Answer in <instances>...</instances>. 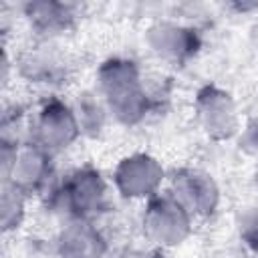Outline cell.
<instances>
[{
    "label": "cell",
    "instance_id": "cell-1",
    "mask_svg": "<svg viewBox=\"0 0 258 258\" xmlns=\"http://www.w3.org/2000/svg\"><path fill=\"white\" fill-rule=\"evenodd\" d=\"M97 87L107 111L121 125L141 123L151 109V97L143 87L141 73L129 58H107L97 71Z\"/></svg>",
    "mask_w": 258,
    "mask_h": 258
},
{
    "label": "cell",
    "instance_id": "cell-2",
    "mask_svg": "<svg viewBox=\"0 0 258 258\" xmlns=\"http://www.w3.org/2000/svg\"><path fill=\"white\" fill-rule=\"evenodd\" d=\"M107 181L93 165L73 169L50 191V206L71 220H91L105 210Z\"/></svg>",
    "mask_w": 258,
    "mask_h": 258
},
{
    "label": "cell",
    "instance_id": "cell-3",
    "mask_svg": "<svg viewBox=\"0 0 258 258\" xmlns=\"http://www.w3.org/2000/svg\"><path fill=\"white\" fill-rule=\"evenodd\" d=\"M194 216L169 194H155L143 212V232L157 248H173L191 234Z\"/></svg>",
    "mask_w": 258,
    "mask_h": 258
},
{
    "label": "cell",
    "instance_id": "cell-4",
    "mask_svg": "<svg viewBox=\"0 0 258 258\" xmlns=\"http://www.w3.org/2000/svg\"><path fill=\"white\" fill-rule=\"evenodd\" d=\"M194 113L198 125L212 141L232 139L240 129L236 101L226 89L218 85H204L198 89Z\"/></svg>",
    "mask_w": 258,
    "mask_h": 258
},
{
    "label": "cell",
    "instance_id": "cell-5",
    "mask_svg": "<svg viewBox=\"0 0 258 258\" xmlns=\"http://www.w3.org/2000/svg\"><path fill=\"white\" fill-rule=\"evenodd\" d=\"M81 135V127L75 109L58 97L46 99L32 123V143L40 145L48 153L67 149Z\"/></svg>",
    "mask_w": 258,
    "mask_h": 258
},
{
    "label": "cell",
    "instance_id": "cell-6",
    "mask_svg": "<svg viewBox=\"0 0 258 258\" xmlns=\"http://www.w3.org/2000/svg\"><path fill=\"white\" fill-rule=\"evenodd\" d=\"M169 194L194 216L208 218L218 210L220 187L214 177L198 167H179L171 173Z\"/></svg>",
    "mask_w": 258,
    "mask_h": 258
},
{
    "label": "cell",
    "instance_id": "cell-7",
    "mask_svg": "<svg viewBox=\"0 0 258 258\" xmlns=\"http://www.w3.org/2000/svg\"><path fill=\"white\" fill-rule=\"evenodd\" d=\"M165 177L161 163L149 153H131L123 157L115 171L113 183L123 198L129 200H149L159 194V185Z\"/></svg>",
    "mask_w": 258,
    "mask_h": 258
},
{
    "label": "cell",
    "instance_id": "cell-8",
    "mask_svg": "<svg viewBox=\"0 0 258 258\" xmlns=\"http://www.w3.org/2000/svg\"><path fill=\"white\" fill-rule=\"evenodd\" d=\"M52 173H54L52 153H48L46 149H42L32 141H26L18 145L10 173L2 181H8L14 187H18L22 194L30 196V194H40L44 187H48Z\"/></svg>",
    "mask_w": 258,
    "mask_h": 258
},
{
    "label": "cell",
    "instance_id": "cell-9",
    "mask_svg": "<svg viewBox=\"0 0 258 258\" xmlns=\"http://www.w3.org/2000/svg\"><path fill=\"white\" fill-rule=\"evenodd\" d=\"M145 38L149 48L159 58L173 64H183L191 60L202 48V38L196 28L177 24V22H167V20H161L149 26Z\"/></svg>",
    "mask_w": 258,
    "mask_h": 258
},
{
    "label": "cell",
    "instance_id": "cell-10",
    "mask_svg": "<svg viewBox=\"0 0 258 258\" xmlns=\"http://www.w3.org/2000/svg\"><path fill=\"white\" fill-rule=\"evenodd\" d=\"M107 238L91 220H71L56 238L58 258H103Z\"/></svg>",
    "mask_w": 258,
    "mask_h": 258
},
{
    "label": "cell",
    "instance_id": "cell-11",
    "mask_svg": "<svg viewBox=\"0 0 258 258\" xmlns=\"http://www.w3.org/2000/svg\"><path fill=\"white\" fill-rule=\"evenodd\" d=\"M24 16L38 34L50 38L56 34H64L69 28H73L77 14L73 4L56 0H38L24 4Z\"/></svg>",
    "mask_w": 258,
    "mask_h": 258
},
{
    "label": "cell",
    "instance_id": "cell-12",
    "mask_svg": "<svg viewBox=\"0 0 258 258\" xmlns=\"http://www.w3.org/2000/svg\"><path fill=\"white\" fill-rule=\"evenodd\" d=\"M50 46H34L24 50L18 58V69L22 77L32 83H56L64 75V62L56 56Z\"/></svg>",
    "mask_w": 258,
    "mask_h": 258
},
{
    "label": "cell",
    "instance_id": "cell-13",
    "mask_svg": "<svg viewBox=\"0 0 258 258\" xmlns=\"http://www.w3.org/2000/svg\"><path fill=\"white\" fill-rule=\"evenodd\" d=\"M24 200H26V194H22L18 187H14L8 181H2L0 222H2L4 234L20 228V224L24 220Z\"/></svg>",
    "mask_w": 258,
    "mask_h": 258
},
{
    "label": "cell",
    "instance_id": "cell-14",
    "mask_svg": "<svg viewBox=\"0 0 258 258\" xmlns=\"http://www.w3.org/2000/svg\"><path fill=\"white\" fill-rule=\"evenodd\" d=\"M75 115H77L81 133H85L89 137H97L105 127V107L89 93H85L79 99Z\"/></svg>",
    "mask_w": 258,
    "mask_h": 258
},
{
    "label": "cell",
    "instance_id": "cell-15",
    "mask_svg": "<svg viewBox=\"0 0 258 258\" xmlns=\"http://www.w3.org/2000/svg\"><path fill=\"white\" fill-rule=\"evenodd\" d=\"M238 236H240L242 246L256 256L258 254V202L246 206L240 212V216H238Z\"/></svg>",
    "mask_w": 258,
    "mask_h": 258
},
{
    "label": "cell",
    "instance_id": "cell-16",
    "mask_svg": "<svg viewBox=\"0 0 258 258\" xmlns=\"http://www.w3.org/2000/svg\"><path fill=\"white\" fill-rule=\"evenodd\" d=\"M240 147L248 155L258 157V121H252L246 125V129L242 131V137H240Z\"/></svg>",
    "mask_w": 258,
    "mask_h": 258
},
{
    "label": "cell",
    "instance_id": "cell-17",
    "mask_svg": "<svg viewBox=\"0 0 258 258\" xmlns=\"http://www.w3.org/2000/svg\"><path fill=\"white\" fill-rule=\"evenodd\" d=\"M115 258H165V254L157 246H153V248H125Z\"/></svg>",
    "mask_w": 258,
    "mask_h": 258
},
{
    "label": "cell",
    "instance_id": "cell-18",
    "mask_svg": "<svg viewBox=\"0 0 258 258\" xmlns=\"http://www.w3.org/2000/svg\"><path fill=\"white\" fill-rule=\"evenodd\" d=\"M208 258H250V256L244 246H224L214 250Z\"/></svg>",
    "mask_w": 258,
    "mask_h": 258
},
{
    "label": "cell",
    "instance_id": "cell-19",
    "mask_svg": "<svg viewBox=\"0 0 258 258\" xmlns=\"http://www.w3.org/2000/svg\"><path fill=\"white\" fill-rule=\"evenodd\" d=\"M254 183H256V187H258V163H256V171H254Z\"/></svg>",
    "mask_w": 258,
    "mask_h": 258
},
{
    "label": "cell",
    "instance_id": "cell-20",
    "mask_svg": "<svg viewBox=\"0 0 258 258\" xmlns=\"http://www.w3.org/2000/svg\"><path fill=\"white\" fill-rule=\"evenodd\" d=\"M254 258H258V254H256V256H254Z\"/></svg>",
    "mask_w": 258,
    "mask_h": 258
}]
</instances>
